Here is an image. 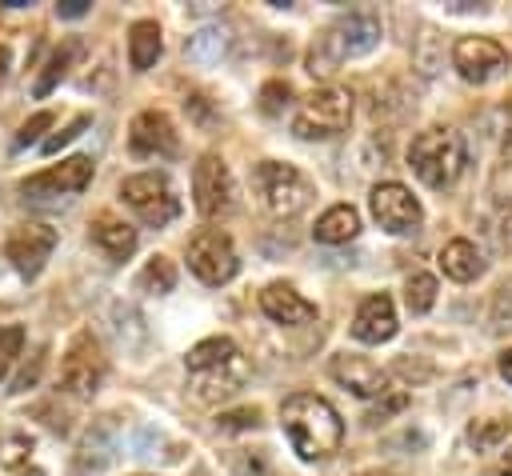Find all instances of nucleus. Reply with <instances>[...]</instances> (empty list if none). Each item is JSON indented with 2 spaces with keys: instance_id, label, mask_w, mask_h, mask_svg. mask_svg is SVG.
Returning <instances> with one entry per match:
<instances>
[{
  "instance_id": "nucleus-1",
  "label": "nucleus",
  "mask_w": 512,
  "mask_h": 476,
  "mask_svg": "<svg viewBox=\"0 0 512 476\" xmlns=\"http://www.w3.org/2000/svg\"><path fill=\"white\" fill-rule=\"evenodd\" d=\"M280 424L300 460H328L344 440L340 412L316 392H292L280 404Z\"/></svg>"
},
{
  "instance_id": "nucleus-2",
  "label": "nucleus",
  "mask_w": 512,
  "mask_h": 476,
  "mask_svg": "<svg viewBox=\"0 0 512 476\" xmlns=\"http://www.w3.org/2000/svg\"><path fill=\"white\" fill-rule=\"evenodd\" d=\"M184 368H188L192 396L204 404L236 396L248 380V360L236 348V340H228V336H208V340L192 344L184 356Z\"/></svg>"
},
{
  "instance_id": "nucleus-3",
  "label": "nucleus",
  "mask_w": 512,
  "mask_h": 476,
  "mask_svg": "<svg viewBox=\"0 0 512 476\" xmlns=\"http://www.w3.org/2000/svg\"><path fill=\"white\" fill-rule=\"evenodd\" d=\"M464 160H468V148L456 128H428L408 148V164L428 188L456 184V176L464 172Z\"/></svg>"
},
{
  "instance_id": "nucleus-4",
  "label": "nucleus",
  "mask_w": 512,
  "mask_h": 476,
  "mask_svg": "<svg viewBox=\"0 0 512 476\" xmlns=\"http://www.w3.org/2000/svg\"><path fill=\"white\" fill-rule=\"evenodd\" d=\"M376 44H380V20L368 16V12H348L344 20H336V24L320 36V44H316L312 56H308V72H312V76H316V72L324 76V72H332L336 64L372 52Z\"/></svg>"
},
{
  "instance_id": "nucleus-5",
  "label": "nucleus",
  "mask_w": 512,
  "mask_h": 476,
  "mask_svg": "<svg viewBox=\"0 0 512 476\" xmlns=\"http://www.w3.org/2000/svg\"><path fill=\"white\" fill-rule=\"evenodd\" d=\"M348 120H352V92L328 84L300 100V108L292 116V132L304 140H328V136L344 132Z\"/></svg>"
},
{
  "instance_id": "nucleus-6",
  "label": "nucleus",
  "mask_w": 512,
  "mask_h": 476,
  "mask_svg": "<svg viewBox=\"0 0 512 476\" xmlns=\"http://www.w3.org/2000/svg\"><path fill=\"white\" fill-rule=\"evenodd\" d=\"M256 188L264 196V208L272 216H280V220L304 212L308 200H312V180L296 164H280V160L256 164Z\"/></svg>"
},
{
  "instance_id": "nucleus-7",
  "label": "nucleus",
  "mask_w": 512,
  "mask_h": 476,
  "mask_svg": "<svg viewBox=\"0 0 512 476\" xmlns=\"http://www.w3.org/2000/svg\"><path fill=\"white\" fill-rule=\"evenodd\" d=\"M104 368L108 364H104L100 340L92 332H76L72 344H68V352H64V360H60V384H64L68 396L88 400V396H96V388L104 380Z\"/></svg>"
},
{
  "instance_id": "nucleus-8",
  "label": "nucleus",
  "mask_w": 512,
  "mask_h": 476,
  "mask_svg": "<svg viewBox=\"0 0 512 476\" xmlns=\"http://www.w3.org/2000/svg\"><path fill=\"white\" fill-rule=\"evenodd\" d=\"M120 196H124V204L144 224H156V228L176 220V212H180V200H176V192H172L164 172H136V176H128L120 184Z\"/></svg>"
},
{
  "instance_id": "nucleus-9",
  "label": "nucleus",
  "mask_w": 512,
  "mask_h": 476,
  "mask_svg": "<svg viewBox=\"0 0 512 476\" xmlns=\"http://www.w3.org/2000/svg\"><path fill=\"white\" fill-rule=\"evenodd\" d=\"M188 268L196 272V280L204 284H224L236 276L240 268V256H236V244L228 232L220 228H200L188 244Z\"/></svg>"
},
{
  "instance_id": "nucleus-10",
  "label": "nucleus",
  "mask_w": 512,
  "mask_h": 476,
  "mask_svg": "<svg viewBox=\"0 0 512 476\" xmlns=\"http://www.w3.org/2000/svg\"><path fill=\"white\" fill-rule=\"evenodd\" d=\"M192 196H196L200 216H208V220L232 212V204H236V180H232L228 164L216 152H204L196 160V168H192Z\"/></svg>"
},
{
  "instance_id": "nucleus-11",
  "label": "nucleus",
  "mask_w": 512,
  "mask_h": 476,
  "mask_svg": "<svg viewBox=\"0 0 512 476\" xmlns=\"http://www.w3.org/2000/svg\"><path fill=\"white\" fill-rule=\"evenodd\" d=\"M92 168H96L92 156H68V160H60V164H52V168L28 176V180L20 184V192L32 196V200L76 196V192H84V188L92 184Z\"/></svg>"
},
{
  "instance_id": "nucleus-12",
  "label": "nucleus",
  "mask_w": 512,
  "mask_h": 476,
  "mask_svg": "<svg viewBox=\"0 0 512 476\" xmlns=\"http://www.w3.org/2000/svg\"><path fill=\"white\" fill-rule=\"evenodd\" d=\"M52 248H56V228H52V224H40V220H28V224L12 228L8 240H4V256L12 260V268H16L24 280L40 276V268H44L48 256H52Z\"/></svg>"
},
{
  "instance_id": "nucleus-13",
  "label": "nucleus",
  "mask_w": 512,
  "mask_h": 476,
  "mask_svg": "<svg viewBox=\"0 0 512 476\" xmlns=\"http://www.w3.org/2000/svg\"><path fill=\"white\" fill-rule=\"evenodd\" d=\"M368 204H372L376 224H380L384 232H392V236H404V232H416V228H420V204H416V196H412L404 184H396V180H380V184L372 188Z\"/></svg>"
},
{
  "instance_id": "nucleus-14",
  "label": "nucleus",
  "mask_w": 512,
  "mask_h": 476,
  "mask_svg": "<svg viewBox=\"0 0 512 476\" xmlns=\"http://www.w3.org/2000/svg\"><path fill=\"white\" fill-rule=\"evenodd\" d=\"M452 64L468 84H488L492 76H500L508 68V52L492 36H464L452 48Z\"/></svg>"
},
{
  "instance_id": "nucleus-15",
  "label": "nucleus",
  "mask_w": 512,
  "mask_h": 476,
  "mask_svg": "<svg viewBox=\"0 0 512 476\" xmlns=\"http://www.w3.org/2000/svg\"><path fill=\"white\" fill-rule=\"evenodd\" d=\"M128 144L140 156H172L176 152V128H172L168 112H160V108L136 112L128 124Z\"/></svg>"
},
{
  "instance_id": "nucleus-16",
  "label": "nucleus",
  "mask_w": 512,
  "mask_h": 476,
  "mask_svg": "<svg viewBox=\"0 0 512 476\" xmlns=\"http://www.w3.org/2000/svg\"><path fill=\"white\" fill-rule=\"evenodd\" d=\"M352 336L360 344H384V340H392L396 336V304H392V296H384V292L364 296L360 308H356V320H352Z\"/></svg>"
},
{
  "instance_id": "nucleus-17",
  "label": "nucleus",
  "mask_w": 512,
  "mask_h": 476,
  "mask_svg": "<svg viewBox=\"0 0 512 476\" xmlns=\"http://www.w3.org/2000/svg\"><path fill=\"white\" fill-rule=\"evenodd\" d=\"M332 376L352 388L356 396H384L388 392V372L380 364H372L368 356H332Z\"/></svg>"
},
{
  "instance_id": "nucleus-18",
  "label": "nucleus",
  "mask_w": 512,
  "mask_h": 476,
  "mask_svg": "<svg viewBox=\"0 0 512 476\" xmlns=\"http://www.w3.org/2000/svg\"><path fill=\"white\" fill-rule=\"evenodd\" d=\"M260 308H264V316L276 320V324H308V320H316V304L304 300V296H300L292 284H284V280H276V284H268V288L260 292Z\"/></svg>"
},
{
  "instance_id": "nucleus-19",
  "label": "nucleus",
  "mask_w": 512,
  "mask_h": 476,
  "mask_svg": "<svg viewBox=\"0 0 512 476\" xmlns=\"http://www.w3.org/2000/svg\"><path fill=\"white\" fill-rule=\"evenodd\" d=\"M92 244L108 256V260H128L136 252V228L124 224V220H112V216H100L92 224Z\"/></svg>"
},
{
  "instance_id": "nucleus-20",
  "label": "nucleus",
  "mask_w": 512,
  "mask_h": 476,
  "mask_svg": "<svg viewBox=\"0 0 512 476\" xmlns=\"http://www.w3.org/2000/svg\"><path fill=\"white\" fill-rule=\"evenodd\" d=\"M164 52V40H160V24L156 20H136L128 28V64L136 72H148Z\"/></svg>"
},
{
  "instance_id": "nucleus-21",
  "label": "nucleus",
  "mask_w": 512,
  "mask_h": 476,
  "mask_svg": "<svg viewBox=\"0 0 512 476\" xmlns=\"http://www.w3.org/2000/svg\"><path fill=\"white\" fill-rule=\"evenodd\" d=\"M440 268H444V276L468 284V280H476L484 272V256H480V248L472 240H448L444 252H440Z\"/></svg>"
},
{
  "instance_id": "nucleus-22",
  "label": "nucleus",
  "mask_w": 512,
  "mask_h": 476,
  "mask_svg": "<svg viewBox=\"0 0 512 476\" xmlns=\"http://www.w3.org/2000/svg\"><path fill=\"white\" fill-rule=\"evenodd\" d=\"M316 240L320 244H348L356 232H360V212L352 204H332L320 220H316Z\"/></svg>"
},
{
  "instance_id": "nucleus-23",
  "label": "nucleus",
  "mask_w": 512,
  "mask_h": 476,
  "mask_svg": "<svg viewBox=\"0 0 512 476\" xmlns=\"http://www.w3.org/2000/svg\"><path fill=\"white\" fill-rule=\"evenodd\" d=\"M80 52H84V44H80V40H64V44L48 56V64H44V72H40V80H36V88H32V92H36V96H48V92L68 76V68L76 64V56H80Z\"/></svg>"
},
{
  "instance_id": "nucleus-24",
  "label": "nucleus",
  "mask_w": 512,
  "mask_h": 476,
  "mask_svg": "<svg viewBox=\"0 0 512 476\" xmlns=\"http://www.w3.org/2000/svg\"><path fill=\"white\" fill-rule=\"evenodd\" d=\"M508 432H512V420H504V416H484V420H476V424L468 428V444H472L476 452H488V448H496L500 440H508Z\"/></svg>"
},
{
  "instance_id": "nucleus-25",
  "label": "nucleus",
  "mask_w": 512,
  "mask_h": 476,
  "mask_svg": "<svg viewBox=\"0 0 512 476\" xmlns=\"http://www.w3.org/2000/svg\"><path fill=\"white\" fill-rule=\"evenodd\" d=\"M140 288L144 292H172L176 288V264L168 260V256H152L148 264H144V272H140Z\"/></svg>"
},
{
  "instance_id": "nucleus-26",
  "label": "nucleus",
  "mask_w": 512,
  "mask_h": 476,
  "mask_svg": "<svg viewBox=\"0 0 512 476\" xmlns=\"http://www.w3.org/2000/svg\"><path fill=\"white\" fill-rule=\"evenodd\" d=\"M404 300H408L412 312H428V308L436 304V276H428V272H412L408 284H404Z\"/></svg>"
},
{
  "instance_id": "nucleus-27",
  "label": "nucleus",
  "mask_w": 512,
  "mask_h": 476,
  "mask_svg": "<svg viewBox=\"0 0 512 476\" xmlns=\"http://www.w3.org/2000/svg\"><path fill=\"white\" fill-rule=\"evenodd\" d=\"M220 52H224V32L220 28H204V32H196L188 40V56L192 60H216Z\"/></svg>"
},
{
  "instance_id": "nucleus-28",
  "label": "nucleus",
  "mask_w": 512,
  "mask_h": 476,
  "mask_svg": "<svg viewBox=\"0 0 512 476\" xmlns=\"http://www.w3.org/2000/svg\"><path fill=\"white\" fill-rule=\"evenodd\" d=\"M20 348H24V328H20V324L0 328V380H4V376H8V368L16 364Z\"/></svg>"
},
{
  "instance_id": "nucleus-29",
  "label": "nucleus",
  "mask_w": 512,
  "mask_h": 476,
  "mask_svg": "<svg viewBox=\"0 0 512 476\" xmlns=\"http://www.w3.org/2000/svg\"><path fill=\"white\" fill-rule=\"evenodd\" d=\"M88 124H92V116H88V112H80V116H72V124H64V128H60L56 136H44V144H40V148H44V152L52 156V152H60V148H64L68 140H76V136H80V132H84Z\"/></svg>"
},
{
  "instance_id": "nucleus-30",
  "label": "nucleus",
  "mask_w": 512,
  "mask_h": 476,
  "mask_svg": "<svg viewBox=\"0 0 512 476\" xmlns=\"http://www.w3.org/2000/svg\"><path fill=\"white\" fill-rule=\"evenodd\" d=\"M256 424H260V408H232V412L216 416L220 432H244V428H256Z\"/></svg>"
},
{
  "instance_id": "nucleus-31",
  "label": "nucleus",
  "mask_w": 512,
  "mask_h": 476,
  "mask_svg": "<svg viewBox=\"0 0 512 476\" xmlns=\"http://www.w3.org/2000/svg\"><path fill=\"white\" fill-rule=\"evenodd\" d=\"M44 128H52V112H36L24 120V128L16 132V148H28V144H44Z\"/></svg>"
},
{
  "instance_id": "nucleus-32",
  "label": "nucleus",
  "mask_w": 512,
  "mask_h": 476,
  "mask_svg": "<svg viewBox=\"0 0 512 476\" xmlns=\"http://www.w3.org/2000/svg\"><path fill=\"white\" fill-rule=\"evenodd\" d=\"M40 368H44V348L32 356V364H24V368L16 372V380H12V388H8V392H28V388H36V380H40Z\"/></svg>"
},
{
  "instance_id": "nucleus-33",
  "label": "nucleus",
  "mask_w": 512,
  "mask_h": 476,
  "mask_svg": "<svg viewBox=\"0 0 512 476\" xmlns=\"http://www.w3.org/2000/svg\"><path fill=\"white\" fill-rule=\"evenodd\" d=\"M288 96H292V88H288L284 80H272V84H264L260 104H264V112H280V108L288 104Z\"/></svg>"
},
{
  "instance_id": "nucleus-34",
  "label": "nucleus",
  "mask_w": 512,
  "mask_h": 476,
  "mask_svg": "<svg viewBox=\"0 0 512 476\" xmlns=\"http://www.w3.org/2000/svg\"><path fill=\"white\" fill-rule=\"evenodd\" d=\"M400 408H404V392L388 388V400H384V404H376V408L368 412V424H376V420H384V416H392V412H400Z\"/></svg>"
},
{
  "instance_id": "nucleus-35",
  "label": "nucleus",
  "mask_w": 512,
  "mask_h": 476,
  "mask_svg": "<svg viewBox=\"0 0 512 476\" xmlns=\"http://www.w3.org/2000/svg\"><path fill=\"white\" fill-rule=\"evenodd\" d=\"M492 316H496V324L504 328H512V284H504L500 292H496V308H492Z\"/></svg>"
},
{
  "instance_id": "nucleus-36",
  "label": "nucleus",
  "mask_w": 512,
  "mask_h": 476,
  "mask_svg": "<svg viewBox=\"0 0 512 476\" xmlns=\"http://www.w3.org/2000/svg\"><path fill=\"white\" fill-rule=\"evenodd\" d=\"M28 448H32V444H28V436H12V440L4 444V456H0V460H4L8 468H16V464L28 456Z\"/></svg>"
},
{
  "instance_id": "nucleus-37",
  "label": "nucleus",
  "mask_w": 512,
  "mask_h": 476,
  "mask_svg": "<svg viewBox=\"0 0 512 476\" xmlns=\"http://www.w3.org/2000/svg\"><path fill=\"white\" fill-rule=\"evenodd\" d=\"M88 8H92V0H60V4H56V12H60L64 20H76V16H84Z\"/></svg>"
},
{
  "instance_id": "nucleus-38",
  "label": "nucleus",
  "mask_w": 512,
  "mask_h": 476,
  "mask_svg": "<svg viewBox=\"0 0 512 476\" xmlns=\"http://www.w3.org/2000/svg\"><path fill=\"white\" fill-rule=\"evenodd\" d=\"M500 376L512 384V348H508V352H500Z\"/></svg>"
},
{
  "instance_id": "nucleus-39",
  "label": "nucleus",
  "mask_w": 512,
  "mask_h": 476,
  "mask_svg": "<svg viewBox=\"0 0 512 476\" xmlns=\"http://www.w3.org/2000/svg\"><path fill=\"white\" fill-rule=\"evenodd\" d=\"M8 64H12V52H8V44H0V80L8 76Z\"/></svg>"
},
{
  "instance_id": "nucleus-40",
  "label": "nucleus",
  "mask_w": 512,
  "mask_h": 476,
  "mask_svg": "<svg viewBox=\"0 0 512 476\" xmlns=\"http://www.w3.org/2000/svg\"><path fill=\"white\" fill-rule=\"evenodd\" d=\"M500 476H512V448H508L504 460H500Z\"/></svg>"
}]
</instances>
